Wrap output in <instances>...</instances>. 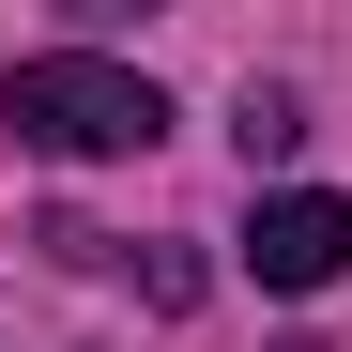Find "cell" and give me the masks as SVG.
I'll use <instances>...</instances> for the list:
<instances>
[{"label":"cell","instance_id":"1","mask_svg":"<svg viewBox=\"0 0 352 352\" xmlns=\"http://www.w3.org/2000/svg\"><path fill=\"white\" fill-rule=\"evenodd\" d=\"M0 123L77 168V153H153V138H168V92L123 77V62H92V46H46V62L0 77Z\"/></svg>","mask_w":352,"mask_h":352},{"label":"cell","instance_id":"2","mask_svg":"<svg viewBox=\"0 0 352 352\" xmlns=\"http://www.w3.org/2000/svg\"><path fill=\"white\" fill-rule=\"evenodd\" d=\"M245 276H261V291H337V276H352V199L276 184V199L245 214Z\"/></svg>","mask_w":352,"mask_h":352}]
</instances>
